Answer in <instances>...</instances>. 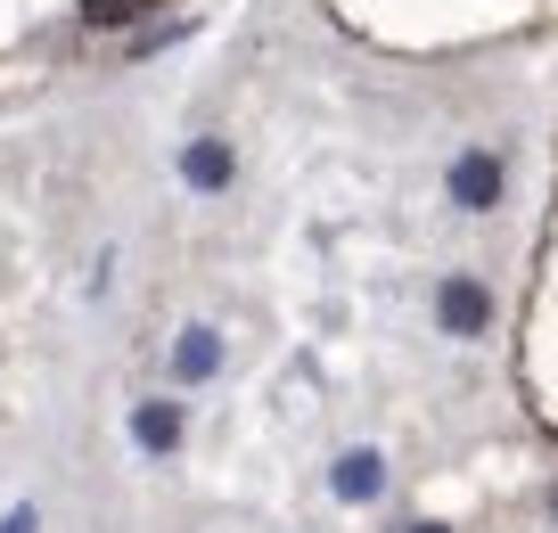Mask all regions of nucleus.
I'll use <instances>...</instances> for the list:
<instances>
[{"label": "nucleus", "mask_w": 558, "mask_h": 533, "mask_svg": "<svg viewBox=\"0 0 558 533\" xmlns=\"http://www.w3.org/2000/svg\"><path fill=\"white\" fill-rule=\"evenodd\" d=\"M444 197H452V214H493L509 197V156L485 148V140H469V148L444 165Z\"/></svg>", "instance_id": "obj_1"}, {"label": "nucleus", "mask_w": 558, "mask_h": 533, "mask_svg": "<svg viewBox=\"0 0 558 533\" xmlns=\"http://www.w3.org/2000/svg\"><path fill=\"white\" fill-rule=\"evenodd\" d=\"M493 312H501V304H493V288H485L476 271H444V279H436V328H444L452 344L493 337Z\"/></svg>", "instance_id": "obj_2"}, {"label": "nucleus", "mask_w": 558, "mask_h": 533, "mask_svg": "<svg viewBox=\"0 0 558 533\" xmlns=\"http://www.w3.org/2000/svg\"><path fill=\"white\" fill-rule=\"evenodd\" d=\"M230 181H239V148H230L222 132H197V140H181V190H197V197H222Z\"/></svg>", "instance_id": "obj_3"}, {"label": "nucleus", "mask_w": 558, "mask_h": 533, "mask_svg": "<svg viewBox=\"0 0 558 533\" xmlns=\"http://www.w3.org/2000/svg\"><path fill=\"white\" fill-rule=\"evenodd\" d=\"M329 493L345 500V509H369V500H386V451H369V444L337 451V460H329Z\"/></svg>", "instance_id": "obj_4"}, {"label": "nucleus", "mask_w": 558, "mask_h": 533, "mask_svg": "<svg viewBox=\"0 0 558 533\" xmlns=\"http://www.w3.org/2000/svg\"><path fill=\"white\" fill-rule=\"evenodd\" d=\"M181 435H190V419H181V402H173V395L132 402V444L148 451V460H173V451H181Z\"/></svg>", "instance_id": "obj_5"}, {"label": "nucleus", "mask_w": 558, "mask_h": 533, "mask_svg": "<svg viewBox=\"0 0 558 533\" xmlns=\"http://www.w3.org/2000/svg\"><path fill=\"white\" fill-rule=\"evenodd\" d=\"M206 378H222V328L190 320L173 337V386H206Z\"/></svg>", "instance_id": "obj_6"}, {"label": "nucleus", "mask_w": 558, "mask_h": 533, "mask_svg": "<svg viewBox=\"0 0 558 533\" xmlns=\"http://www.w3.org/2000/svg\"><path fill=\"white\" fill-rule=\"evenodd\" d=\"M157 0H83V25H132V17H148Z\"/></svg>", "instance_id": "obj_7"}, {"label": "nucleus", "mask_w": 558, "mask_h": 533, "mask_svg": "<svg viewBox=\"0 0 558 533\" xmlns=\"http://www.w3.org/2000/svg\"><path fill=\"white\" fill-rule=\"evenodd\" d=\"M0 533H41V509H34V500H17V509L0 517Z\"/></svg>", "instance_id": "obj_8"}, {"label": "nucleus", "mask_w": 558, "mask_h": 533, "mask_svg": "<svg viewBox=\"0 0 558 533\" xmlns=\"http://www.w3.org/2000/svg\"><path fill=\"white\" fill-rule=\"evenodd\" d=\"M402 533H452V525H444V517H418V525H402Z\"/></svg>", "instance_id": "obj_9"}, {"label": "nucleus", "mask_w": 558, "mask_h": 533, "mask_svg": "<svg viewBox=\"0 0 558 533\" xmlns=\"http://www.w3.org/2000/svg\"><path fill=\"white\" fill-rule=\"evenodd\" d=\"M550 525H558V484H550Z\"/></svg>", "instance_id": "obj_10"}]
</instances>
